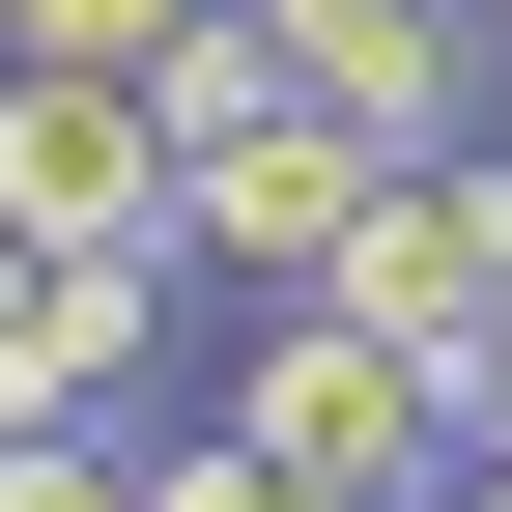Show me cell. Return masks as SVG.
Wrapping results in <instances>:
<instances>
[{"label": "cell", "mask_w": 512, "mask_h": 512, "mask_svg": "<svg viewBox=\"0 0 512 512\" xmlns=\"http://www.w3.org/2000/svg\"><path fill=\"white\" fill-rule=\"evenodd\" d=\"M228 427H256L285 484H342V512H427V484H456V370H427V342H370L342 285H256Z\"/></svg>", "instance_id": "cell-1"}, {"label": "cell", "mask_w": 512, "mask_h": 512, "mask_svg": "<svg viewBox=\"0 0 512 512\" xmlns=\"http://www.w3.org/2000/svg\"><path fill=\"white\" fill-rule=\"evenodd\" d=\"M200 0H0V57H171Z\"/></svg>", "instance_id": "cell-6"}, {"label": "cell", "mask_w": 512, "mask_h": 512, "mask_svg": "<svg viewBox=\"0 0 512 512\" xmlns=\"http://www.w3.org/2000/svg\"><path fill=\"white\" fill-rule=\"evenodd\" d=\"M456 29H484V57H512V0H456Z\"/></svg>", "instance_id": "cell-8"}, {"label": "cell", "mask_w": 512, "mask_h": 512, "mask_svg": "<svg viewBox=\"0 0 512 512\" xmlns=\"http://www.w3.org/2000/svg\"><path fill=\"white\" fill-rule=\"evenodd\" d=\"M0 512H114V427H0Z\"/></svg>", "instance_id": "cell-7"}, {"label": "cell", "mask_w": 512, "mask_h": 512, "mask_svg": "<svg viewBox=\"0 0 512 512\" xmlns=\"http://www.w3.org/2000/svg\"><path fill=\"white\" fill-rule=\"evenodd\" d=\"M256 29H285V114H342L370 171H427V143L512 114V57L456 29V0H256Z\"/></svg>", "instance_id": "cell-3"}, {"label": "cell", "mask_w": 512, "mask_h": 512, "mask_svg": "<svg viewBox=\"0 0 512 512\" xmlns=\"http://www.w3.org/2000/svg\"><path fill=\"white\" fill-rule=\"evenodd\" d=\"M342 200H370V143L342 114H228V143H171V285H313V256H342Z\"/></svg>", "instance_id": "cell-4"}, {"label": "cell", "mask_w": 512, "mask_h": 512, "mask_svg": "<svg viewBox=\"0 0 512 512\" xmlns=\"http://www.w3.org/2000/svg\"><path fill=\"white\" fill-rule=\"evenodd\" d=\"M114 512H342V484H285L256 427H114Z\"/></svg>", "instance_id": "cell-5"}, {"label": "cell", "mask_w": 512, "mask_h": 512, "mask_svg": "<svg viewBox=\"0 0 512 512\" xmlns=\"http://www.w3.org/2000/svg\"><path fill=\"white\" fill-rule=\"evenodd\" d=\"M0 228L29 256H171V86L143 57H0Z\"/></svg>", "instance_id": "cell-2"}]
</instances>
